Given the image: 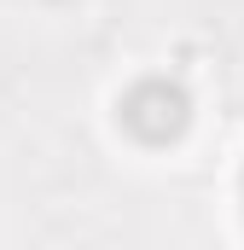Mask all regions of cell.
<instances>
[{
  "instance_id": "cell-1",
  "label": "cell",
  "mask_w": 244,
  "mask_h": 250,
  "mask_svg": "<svg viewBox=\"0 0 244 250\" xmlns=\"http://www.w3.org/2000/svg\"><path fill=\"white\" fill-rule=\"evenodd\" d=\"M117 123L140 140V146H169L181 140L192 123V93L169 76H140L128 93L117 99Z\"/></svg>"
}]
</instances>
